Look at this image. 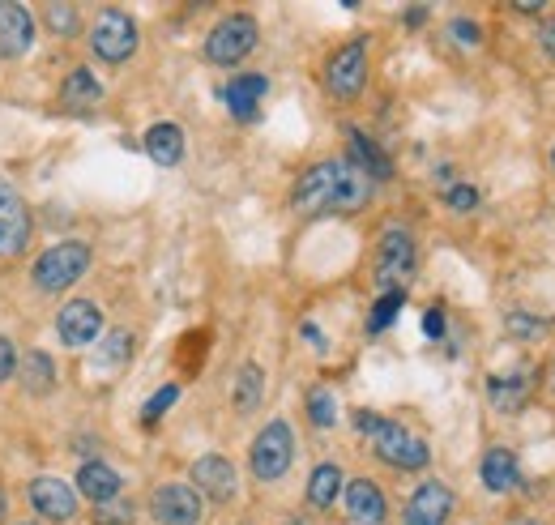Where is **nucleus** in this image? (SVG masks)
Here are the masks:
<instances>
[{"mask_svg": "<svg viewBox=\"0 0 555 525\" xmlns=\"http://www.w3.org/2000/svg\"><path fill=\"white\" fill-rule=\"evenodd\" d=\"M372 197V180L363 175L351 158H325L299 175L291 205L295 214H325V210H359Z\"/></svg>", "mask_w": 555, "mask_h": 525, "instance_id": "nucleus-1", "label": "nucleus"}, {"mask_svg": "<svg viewBox=\"0 0 555 525\" xmlns=\"http://www.w3.org/2000/svg\"><path fill=\"white\" fill-rule=\"evenodd\" d=\"M291 457H295V436H291V423H282V419L265 423V432L252 440V453H248L252 474H257L261 483H278L282 474L291 470Z\"/></svg>", "mask_w": 555, "mask_h": 525, "instance_id": "nucleus-2", "label": "nucleus"}, {"mask_svg": "<svg viewBox=\"0 0 555 525\" xmlns=\"http://www.w3.org/2000/svg\"><path fill=\"white\" fill-rule=\"evenodd\" d=\"M90 269V248L86 244H56V248H47L43 257L35 261V286L47 295H56V291H69V286L82 278Z\"/></svg>", "mask_w": 555, "mask_h": 525, "instance_id": "nucleus-3", "label": "nucleus"}, {"mask_svg": "<svg viewBox=\"0 0 555 525\" xmlns=\"http://www.w3.org/2000/svg\"><path fill=\"white\" fill-rule=\"evenodd\" d=\"M90 47H94V56H99V60H107V65H124V60L137 52L133 18H129V13H120V9H107L90 30Z\"/></svg>", "mask_w": 555, "mask_h": 525, "instance_id": "nucleus-4", "label": "nucleus"}, {"mask_svg": "<svg viewBox=\"0 0 555 525\" xmlns=\"http://www.w3.org/2000/svg\"><path fill=\"white\" fill-rule=\"evenodd\" d=\"M252 47H257V22L244 18V13H235V18H222L210 39H205V60L210 65H235V60H244Z\"/></svg>", "mask_w": 555, "mask_h": 525, "instance_id": "nucleus-5", "label": "nucleus"}, {"mask_svg": "<svg viewBox=\"0 0 555 525\" xmlns=\"http://www.w3.org/2000/svg\"><path fill=\"white\" fill-rule=\"evenodd\" d=\"M30 244V210L5 175H0V261L22 257Z\"/></svg>", "mask_w": 555, "mask_h": 525, "instance_id": "nucleus-6", "label": "nucleus"}, {"mask_svg": "<svg viewBox=\"0 0 555 525\" xmlns=\"http://www.w3.org/2000/svg\"><path fill=\"white\" fill-rule=\"evenodd\" d=\"M415 274V240L402 227H389L380 240V257H376V282L385 291H402V282Z\"/></svg>", "mask_w": 555, "mask_h": 525, "instance_id": "nucleus-7", "label": "nucleus"}, {"mask_svg": "<svg viewBox=\"0 0 555 525\" xmlns=\"http://www.w3.org/2000/svg\"><path fill=\"white\" fill-rule=\"evenodd\" d=\"M368 82V43H346L342 52H333L325 69V86L333 99H355Z\"/></svg>", "mask_w": 555, "mask_h": 525, "instance_id": "nucleus-8", "label": "nucleus"}, {"mask_svg": "<svg viewBox=\"0 0 555 525\" xmlns=\"http://www.w3.org/2000/svg\"><path fill=\"white\" fill-rule=\"evenodd\" d=\"M376 453H380V461H389V466H398V470H423L427 466V444L398 423H380Z\"/></svg>", "mask_w": 555, "mask_h": 525, "instance_id": "nucleus-9", "label": "nucleus"}, {"mask_svg": "<svg viewBox=\"0 0 555 525\" xmlns=\"http://www.w3.org/2000/svg\"><path fill=\"white\" fill-rule=\"evenodd\" d=\"M154 517L163 525H197L201 521V491L188 487V483H167L154 491Z\"/></svg>", "mask_w": 555, "mask_h": 525, "instance_id": "nucleus-10", "label": "nucleus"}, {"mask_svg": "<svg viewBox=\"0 0 555 525\" xmlns=\"http://www.w3.org/2000/svg\"><path fill=\"white\" fill-rule=\"evenodd\" d=\"M56 333H60V342L73 346V350L90 346V342H99V333H103V316H99V308H94L90 299H73V304L60 308Z\"/></svg>", "mask_w": 555, "mask_h": 525, "instance_id": "nucleus-11", "label": "nucleus"}, {"mask_svg": "<svg viewBox=\"0 0 555 525\" xmlns=\"http://www.w3.org/2000/svg\"><path fill=\"white\" fill-rule=\"evenodd\" d=\"M453 517V491L444 483H423L406 504V525H444Z\"/></svg>", "mask_w": 555, "mask_h": 525, "instance_id": "nucleus-12", "label": "nucleus"}, {"mask_svg": "<svg viewBox=\"0 0 555 525\" xmlns=\"http://www.w3.org/2000/svg\"><path fill=\"white\" fill-rule=\"evenodd\" d=\"M30 39H35V22H30V9L18 0H0V56H22Z\"/></svg>", "mask_w": 555, "mask_h": 525, "instance_id": "nucleus-13", "label": "nucleus"}, {"mask_svg": "<svg viewBox=\"0 0 555 525\" xmlns=\"http://www.w3.org/2000/svg\"><path fill=\"white\" fill-rule=\"evenodd\" d=\"M30 504H35V513L47 517V521H69V517L77 513L73 487L60 483V479H47V474L30 483Z\"/></svg>", "mask_w": 555, "mask_h": 525, "instance_id": "nucleus-14", "label": "nucleus"}, {"mask_svg": "<svg viewBox=\"0 0 555 525\" xmlns=\"http://www.w3.org/2000/svg\"><path fill=\"white\" fill-rule=\"evenodd\" d=\"M193 483L210 500H231L235 496V466L218 453H205V457L193 461Z\"/></svg>", "mask_w": 555, "mask_h": 525, "instance_id": "nucleus-15", "label": "nucleus"}, {"mask_svg": "<svg viewBox=\"0 0 555 525\" xmlns=\"http://www.w3.org/2000/svg\"><path fill=\"white\" fill-rule=\"evenodd\" d=\"M346 517L355 525H380L385 521V496H380V487L368 483V479H355L346 487Z\"/></svg>", "mask_w": 555, "mask_h": 525, "instance_id": "nucleus-16", "label": "nucleus"}, {"mask_svg": "<svg viewBox=\"0 0 555 525\" xmlns=\"http://www.w3.org/2000/svg\"><path fill=\"white\" fill-rule=\"evenodd\" d=\"M530 389H534V376H530L526 368H517V372H509V376H496V380L487 385L491 406L504 410V415H517V410L530 402Z\"/></svg>", "mask_w": 555, "mask_h": 525, "instance_id": "nucleus-17", "label": "nucleus"}, {"mask_svg": "<svg viewBox=\"0 0 555 525\" xmlns=\"http://www.w3.org/2000/svg\"><path fill=\"white\" fill-rule=\"evenodd\" d=\"M77 487H82V496L94 500V504H107L120 496V474L103 466V461H82V470H77Z\"/></svg>", "mask_w": 555, "mask_h": 525, "instance_id": "nucleus-18", "label": "nucleus"}, {"mask_svg": "<svg viewBox=\"0 0 555 525\" xmlns=\"http://www.w3.org/2000/svg\"><path fill=\"white\" fill-rule=\"evenodd\" d=\"M479 474H483V487H487V491H496V496H504V491H513V487L521 483L517 457H513L509 449H491V453L483 457Z\"/></svg>", "mask_w": 555, "mask_h": 525, "instance_id": "nucleus-19", "label": "nucleus"}, {"mask_svg": "<svg viewBox=\"0 0 555 525\" xmlns=\"http://www.w3.org/2000/svg\"><path fill=\"white\" fill-rule=\"evenodd\" d=\"M265 94V77L261 73H248V77H235V82L227 86V107L235 120H252L257 116V103Z\"/></svg>", "mask_w": 555, "mask_h": 525, "instance_id": "nucleus-20", "label": "nucleus"}, {"mask_svg": "<svg viewBox=\"0 0 555 525\" xmlns=\"http://www.w3.org/2000/svg\"><path fill=\"white\" fill-rule=\"evenodd\" d=\"M146 154L158 167H176L184 158V133L176 129V124H154V129L146 133Z\"/></svg>", "mask_w": 555, "mask_h": 525, "instance_id": "nucleus-21", "label": "nucleus"}, {"mask_svg": "<svg viewBox=\"0 0 555 525\" xmlns=\"http://www.w3.org/2000/svg\"><path fill=\"white\" fill-rule=\"evenodd\" d=\"M231 402L240 415H252L261 402H265V372L257 363H244L240 372H235V389H231Z\"/></svg>", "mask_w": 555, "mask_h": 525, "instance_id": "nucleus-22", "label": "nucleus"}, {"mask_svg": "<svg viewBox=\"0 0 555 525\" xmlns=\"http://www.w3.org/2000/svg\"><path fill=\"white\" fill-rule=\"evenodd\" d=\"M351 154H355V167L368 175V180H389L393 167H389V158L376 150V141H368L359 129H351Z\"/></svg>", "mask_w": 555, "mask_h": 525, "instance_id": "nucleus-23", "label": "nucleus"}, {"mask_svg": "<svg viewBox=\"0 0 555 525\" xmlns=\"http://www.w3.org/2000/svg\"><path fill=\"white\" fill-rule=\"evenodd\" d=\"M129 355H133L129 329H116V333H107V338L99 342V350H94V368H99V372H120L124 363H129Z\"/></svg>", "mask_w": 555, "mask_h": 525, "instance_id": "nucleus-24", "label": "nucleus"}, {"mask_svg": "<svg viewBox=\"0 0 555 525\" xmlns=\"http://www.w3.org/2000/svg\"><path fill=\"white\" fill-rule=\"evenodd\" d=\"M338 491H342V470L333 466V461L312 470V479H308V504L312 508H329L333 500H338Z\"/></svg>", "mask_w": 555, "mask_h": 525, "instance_id": "nucleus-25", "label": "nucleus"}, {"mask_svg": "<svg viewBox=\"0 0 555 525\" xmlns=\"http://www.w3.org/2000/svg\"><path fill=\"white\" fill-rule=\"evenodd\" d=\"M60 94H65L69 107H94V103H99V94H103V86L94 82L90 69H73L65 77V86H60Z\"/></svg>", "mask_w": 555, "mask_h": 525, "instance_id": "nucleus-26", "label": "nucleus"}, {"mask_svg": "<svg viewBox=\"0 0 555 525\" xmlns=\"http://www.w3.org/2000/svg\"><path fill=\"white\" fill-rule=\"evenodd\" d=\"M18 376L26 380L30 393H47L56 385V363H52V355H43V350H30L26 368H18Z\"/></svg>", "mask_w": 555, "mask_h": 525, "instance_id": "nucleus-27", "label": "nucleus"}, {"mask_svg": "<svg viewBox=\"0 0 555 525\" xmlns=\"http://www.w3.org/2000/svg\"><path fill=\"white\" fill-rule=\"evenodd\" d=\"M402 304H406V295H402V291H385V295H380V299H376V308H372V316H368V333H385L393 321H398Z\"/></svg>", "mask_w": 555, "mask_h": 525, "instance_id": "nucleus-28", "label": "nucleus"}, {"mask_svg": "<svg viewBox=\"0 0 555 525\" xmlns=\"http://www.w3.org/2000/svg\"><path fill=\"white\" fill-rule=\"evenodd\" d=\"M504 329H509L513 338H521V342H534V338H543V333H547V321L526 316V312H513V316H504Z\"/></svg>", "mask_w": 555, "mask_h": 525, "instance_id": "nucleus-29", "label": "nucleus"}, {"mask_svg": "<svg viewBox=\"0 0 555 525\" xmlns=\"http://www.w3.org/2000/svg\"><path fill=\"white\" fill-rule=\"evenodd\" d=\"M308 415H312L316 427H333V423H338V406H333V393L316 389V393L308 397Z\"/></svg>", "mask_w": 555, "mask_h": 525, "instance_id": "nucleus-30", "label": "nucleus"}, {"mask_svg": "<svg viewBox=\"0 0 555 525\" xmlns=\"http://www.w3.org/2000/svg\"><path fill=\"white\" fill-rule=\"evenodd\" d=\"M129 521H133V504H120V500L94 504V525H129Z\"/></svg>", "mask_w": 555, "mask_h": 525, "instance_id": "nucleus-31", "label": "nucleus"}, {"mask_svg": "<svg viewBox=\"0 0 555 525\" xmlns=\"http://www.w3.org/2000/svg\"><path fill=\"white\" fill-rule=\"evenodd\" d=\"M176 397H180V389H176V385H163V389H158V393L150 397V402H146V410H141V419H146V423H154L158 415H167Z\"/></svg>", "mask_w": 555, "mask_h": 525, "instance_id": "nucleus-32", "label": "nucleus"}, {"mask_svg": "<svg viewBox=\"0 0 555 525\" xmlns=\"http://www.w3.org/2000/svg\"><path fill=\"white\" fill-rule=\"evenodd\" d=\"M444 201H449V210L466 214V210H474V205H479V188H474V184H453L449 193H444Z\"/></svg>", "mask_w": 555, "mask_h": 525, "instance_id": "nucleus-33", "label": "nucleus"}, {"mask_svg": "<svg viewBox=\"0 0 555 525\" xmlns=\"http://www.w3.org/2000/svg\"><path fill=\"white\" fill-rule=\"evenodd\" d=\"M47 22H52L56 35H73V30H77V9L73 5H47Z\"/></svg>", "mask_w": 555, "mask_h": 525, "instance_id": "nucleus-34", "label": "nucleus"}, {"mask_svg": "<svg viewBox=\"0 0 555 525\" xmlns=\"http://www.w3.org/2000/svg\"><path fill=\"white\" fill-rule=\"evenodd\" d=\"M18 372V350H13V342L9 338H0V385Z\"/></svg>", "mask_w": 555, "mask_h": 525, "instance_id": "nucleus-35", "label": "nucleus"}, {"mask_svg": "<svg viewBox=\"0 0 555 525\" xmlns=\"http://www.w3.org/2000/svg\"><path fill=\"white\" fill-rule=\"evenodd\" d=\"M423 333H427L432 342H436V338H444V312H440V308H432V312L423 316Z\"/></svg>", "mask_w": 555, "mask_h": 525, "instance_id": "nucleus-36", "label": "nucleus"}, {"mask_svg": "<svg viewBox=\"0 0 555 525\" xmlns=\"http://www.w3.org/2000/svg\"><path fill=\"white\" fill-rule=\"evenodd\" d=\"M453 35L462 39V43H479V39H483V35H479V26L466 22V18H457V22H453Z\"/></svg>", "mask_w": 555, "mask_h": 525, "instance_id": "nucleus-37", "label": "nucleus"}, {"mask_svg": "<svg viewBox=\"0 0 555 525\" xmlns=\"http://www.w3.org/2000/svg\"><path fill=\"white\" fill-rule=\"evenodd\" d=\"M380 423H385V419H376V415H368V410H359V415H355V427H359V432H380Z\"/></svg>", "mask_w": 555, "mask_h": 525, "instance_id": "nucleus-38", "label": "nucleus"}, {"mask_svg": "<svg viewBox=\"0 0 555 525\" xmlns=\"http://www.w3.org/2000/svg\"><path fill=\"white\" fill-rule=\"evenodd\" d=\"M538 43H543V52L555 60V22H551V26H543V35H538Z\"/></svg>", "mask_w": 555, "mask_h": 525, "instance_id": "nucleus-39", "label": "nucleus"}, {"mask_svg": "<svg viewBox=\"0 0 555 525\" xmlns=\"http://www.w3.org/2000/svg\"><path fill=\"white\" fill-rule=\"evenodd\" d=\"M423 18H427V9H406V22H410V26H419Z\"/></svg>", "mask_w": 555, "mask_h": 525, "instance_id": "nucleus-40", "label": "nucleus"}, {"mask_svg": "<svg viewBox=\"0 0 555 525\" xmlns=\"http://www.w3.org/2000/svg\"><path fill=\"white\" fill-rule=\"evenodd\" d=\"M304 333H308V342H312V346H325V338L316 333V325H304Z\"/></svg>", "mask_w": 555, "mask_h": 525, "instance_id": "nucleus-41", "label": "nucleus"}, {"mask_svg": "<svg viewBox=\"0 0 555 525\" xmlns=\"http://www.w3.org/2000/svg\"><path fill=\"white\" fill-rule=\"evenodd\" d=\"M513 525H543V521H534V517H521V521H513Z\"/></svg>", "mask_w": 555, "mask_h": 525, "instance_id": "nucleus-42", "label": "nucleus"}, {"mask_svg": "<svg viewBox=\"0 0 555 525\" xmlns=\"http://www.w3.org/2000/svg\"><path fill=\"white\" fill-rule=\"evenodd\" d=\"M547 389H551V397H555V363H551V380H547Z\"/></svg>", "mask_w": 555, "mask_h": 525, "instance_id": "nucleus-43", "label": "nucleus"}, {"mask_svg": "<svg viewBox=\"0 0 555 525\" xmlns=\"http://www.w3.org/2000/svg\"><path fill=\"white\" fill-rule=\"evenodd\" d=\"M0 517H5V491H0Z\"/></svg>", "mask_w": 555, "mask_h": 525, "instance_id": "nucleus-44", "label": "nucleus"}, {"mask_svg": "<svg viewBox=\"0 0 555 525\" xmlns=\"http://www.w3.org/2000/svg\"><path fill=\"white\" fill-rule=\"evenodd\" d=\"M551 158H555V154H551Z\"/></svg>", "mask_w": 555, "mask_h": 525, "instance_id": "nucleus-45", "label": "nucleus"}]
</instances>
